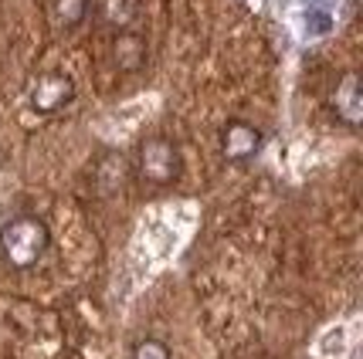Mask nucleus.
<instances>
[{"label":"nucleus","mask_w":363,"mask_h":359,"mask_svg":"<svg viewBox=\"0 0 363 359\" xmlns=\"http://www.w3.org/2000/svg\"><path fill=\"white\" fill-rule=\"evenodd\" d=\"M51 244L48 224L38 217H14L0 227V251L11 268H31Z\"/></svg>","instance_id":"f257e3e1"},{"label":"nucleus","mask_w":363,"mask_h":359,"mask_svg":"<svg viewBox=\"0 0 363 359\" xmlns=\"http://www.w3.org/2000/svg\"><path fill=\"white\" fill-rule=\"evenodd\" d=\"M112 62L119 72H140L146 62V41L133 31H116L112 41Z\"/></svg>","instance_id":"423d86ee"},{"label":"nucleus","mask_w":363,"mask_h":359,"mask_svg":"<svg viewBox=\"0 0 363 359\" xmlns=\"http://www.w3.org/2000/svg\"><path fill=\"white\" fill-rule=\"evenodd\" d=\"M72 98H75V81L68 79V75H62V72H51V75H41V79L31 85L28 106H31L38 115H51V112L65 109Z\"/></svg>","instance_id":"7ed1b4c3"},{"label":"nucleus","mask_w":363,"mask_h":359,"mask_svg":"<svg viewBox=\"0 0 363 359\" xmlns=\"http://www.w3.org/2000/svg\"><path fill=\"white\" fill-rule=\"evenodd\" d=\"M129 359H170V349H167V343H160V339H143V343L133 346Z\"/></svg>","instance_id":"1a4fd4ad"},{"label":"nucleus","mask_w":363,"mask_h":359,"mask_svg":"<svg viewBox=\"0 0 363 359\" xmlns=\"http://www.w3.org/2000/svg\"><path fill=\"white\" fill-rule=\"evenodd\" d=\"M262 149V129L245 119H231L221 129V153L228 163H248Z\"/></svg>","instance_id":"20e7f679"},{"label":"nucleus","mask_w":363,"mask_h":359,"mask_svg":"<svg viewBox=\"0 0 363 359\" xmlns=\"http://www.w3.org/2000/svg\"><path fill=\"white\" fill-rule=\"evenodd\" d=\"M136 170H140V176L146 183L167 187V183H174L177 176H180V153H177V146L170 139L150 136L136 149Z\"/></svg>","instance_id":"f03ea898"},{"label":"nucleus","mask_w":363,"mask_h":359,"mask_svg":"<svg viewBox=\"0 0 363 359\" xmlns=\"http://www.w3.org/2000/svg\"><path fill=\"white\" fill-rule=\"evenodd\" d=\"M136 17H140V0H102V21L116 31H129Z\"/></svg>","instance_id":"0eeeda50"},{"label":"nucleus","mask_w":363,"mask_h":359,"mask_svg":"<svg viewBox=\"0 0 363 359\" xmlns=\"http://www.w3.org/2000/svg\"><path fill=\"white\" fill-rule=\"evenodd\" d=\"M333 112H336V119L350 129H357L363 122V85H360V75L357 72H347L340 85H336V92H333Z\"/></svg>","instance_id":"39448f33"},{"label":"nucleus","mask_w":363,"mask_h":359,"mask_svg":"<svg viewBox=\"0 0 363 359\" xmlns=\"http://www.w3.org/2000/svg\"><path fill=\"white\" fill-rule=\"evenodd\" d=\"M51 11H55V21L62 28H75V24L85 21L89 0H51Z\"/></svg>","instance_id":"6e6552de"}]
</instances>
